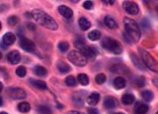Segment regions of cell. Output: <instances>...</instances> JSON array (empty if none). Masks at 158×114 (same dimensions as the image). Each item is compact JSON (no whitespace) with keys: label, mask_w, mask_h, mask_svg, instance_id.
I'll return each mask as SVG.
<instances>
[{"label":"cell","mask_w":158,"mask_h":114,"mask_svg":"<svg viewBox=\"0 0 158 114\" xmlns=\"http://www.w3.org/2000/svg\"><path fill=\"white\" fill-rule=\"evenodd\" d=\"M33 72L38 77H45L48 73L47 69L45 67H42V66H36V67H35Z\"/></svg>","instance_id":"obj_23"},{"label":"cell","mask_w":158,"mask_h":114,"mask_svg":"<svg viewBox=\"0 0 158 114\" xmlns=\"http://www.w3.org/2000/svg\"><path fill=\"white\" fill-rule=\"evenodd\" d=\"M18 111L21 112V113H28L30 110V105L27 102H22L18 104Z\"/></svg>","instance_id":"obj_25"},{"label":"cell","mask_w":158,"mask_h":114,"mask_svg":"<svg viewBox=\"0 0 158 114\" xmlns=\"http://www.w3.org/2000/svg\"><path fill=\"white\" fill-rule=\"evenodd\" d=\"M7 60L10 64H17L20 61V54L18 51H12L8 53Z\"/></svg>","instance_id":"obj_12"},{"label":"cell","mask_w":158,"mask_h":114,"mask_svg":"<svg viewBox=\"0 0 158 114\" xmlns=\"http://www.w3.org/2000/svg\"><path fill=\"white\" fill-rule=\"evenodd\" d=\"M77 80L82 85H87L89 84V77L85 74H80L77 77Z\"/></svg>","instance_id":"obj_27"},{"label":"cell","mask_w":158,"mask_h":114,"mask_svg":"<svg viewBox=\"0 0 158 114\" xmlns=\"http://www.w3.org/2000/svg\"><path fill=\"white\" fill-rule=\"evenodd\" d=\"M9 96L13 100H22L26 97V90L20 88H11L7 90Z\"/></svg>","instance_id":"obj_7"},{"label":"cell","mask_w":158,"mask_h":114,"mask_svg":"<svg viewBox=\"0 0 158 114\" xmlns=\"http://www.w3.org/2000/svg\"><path fill=\"white\" fill-rule=\"evenodd\" d=\"M109 114H125V113H120V112H119V113H116V112H113V113H110Z\"/></svg>","instance_id":"obj_43"},{"label":"cell","mask_w":158,"mask_h":114,"mask_svg":"<svg viewBox=\"0 0 158 114\" xmlns=\"http://www.w3.org/2000/svg\"><path fill=\"white\" fill-rule=\"evenodd\" d=\"M30 82L33 86H34L35 88H36L40 89V90H46L47 89L46 83H45V82H43V81L36 80H33V79H30Z\"/></svg>","instance_id":"obj_19"},{"label":"cell","mask_w":158,"mask_h":114,"mask_svg":"<svg viewBox=\"0 0 158 114\" xmlns=\"http://www.w3.org/2000/svg\"><path fill=\"white\" fill-rule=\"evenodd\" d=\"M123 7L125 10V11L129 14L135 15V14H138L139 11L138 5L134 2L125 1L123 3Z\"/></svg>","instance_id":"obj_8"},{"label":"cell","mask_w":158,"mask_h":114,"mask_svg":"<svg viewBox=\"0 0 158 114\" xmlns=\"http://www.w3.org/2000/svg\"><path fill=\"white\" fill-rule=\"evenodd\" d=\"M101 45L103 49H106L115 54H120L123 51L121 44L118 41L112 38H109V37L104 38L102 41Z\"/></svg>","instance_id":"obj_5"},{"label":"cell","mask_w":158,"mask_h":114,"mask_svg":"<svg viewBox=\"0 0 158 114\" xmlns=\"http://www.w3.org/2000/svg\"><path fill=\"white\" fill-rule=\"evenodd\" d=\"M2 105V99L1 97H0V106H1Z\"/></svg>","instance_id":"obj_44"},{"label":"cell","mask_w":158,"mask_h":114,"mask_svg":"<svg viewBox=\"0 0 158 114\" xmlns=\"http://www.w3.org/2000/svg\"><path fill=\"white\" fill-rule=\"evenodd\" d=\"M2 53L1 51H0V59H2Z\"/></svg>","instance_id":"obj_45"},{"label":"cell","mask_w":158,"mask_h":114,"mask_svg":"<svg viewBox=\"0 0 158 114\" xmlns=\"http://www.w3.org/2000/svg\"><path fill=\"white\" fill-rule=\"evenodd\" d=\"M18 22H19V19H18L17 16H10L7 20L8 24L11 26H15V25L18 23Z\"/></svg>","instance_id":"obj_34"},{"label":"cell","mask_w":158,"mask_h":114,"mask_svg":"<svg viewBox=\"0 0 158 114\" xmlns=\"http://www.w3.org/2000/svg\"><path fill=\"white\" fill-rule=\"evenodd\" d=\"M20 47L27 52H33L36 49L34 43L30 39L26 38H21L20 41Z\"/></svg>","instance_id":"obj_9"},{"label":"cell","mask_w":158,"mask_h":114,"mask_svg":"<svg viewBox=\"0 0 158 114\" xmlns=\"http://www.w3.org/2000/svg\"><path fill=\"white\" fill-rule=\"evenodd\" d=\"M101 37V33L99 30H93L88 33V38L93 41H98Z\"/></svg>","instance_id":"obj_24"},{"label":"cell","mask_w":158,"mask_h":114,"mask_svg":"<svg viewBox=\"0 0 158 114\" xmlns=\"http://www.w3.org/2000/svg\"><path fill=\"white\" fill-rule=\"evenodd\" d=\"M156 114H158V111L157 112V113H156Z\"/></svg>","instance_id":"obj_49"},{"label":"cell","mask_w":158,"mask_h":114,"mask_svg":"<svg viewBox=\"0 0 158 114\" xmlns=\"http://www.w3.org/2000/svg\"><path fill=\"white\" fill-rule=\"evenodd\" d=\"M113 86L117 90H120L125 88L126 80L122 77H118L113 80Z\"/></svg>","instance_id":"obj_15"},{"label":"cell","mask_w":158,"mask_h":114,"mask_svg":"<svg viewBox=\"0 0 158 114\" xmlns=\"http://www.w3.org/2000/svg\"><path fill=\"white\" fill-rule=\"evenodd\" d=\"M2 89H3V85H2V82H0V92H2Z\"/></svg>","instance_id":"obj_41"},{"label":"cell","mask_w":158,"mask_h":114,"mask_svg":"<svg viewBox=\"0 0 158 114\" xmlns=\"http://www.w3.org/2000/svg\"><path fill=\"white\" fill-rule=\"evenodd\" d=\"M100 100V94L97 92H93L92 94L89 95L87 99V102L90 105H95Z\"/></svg>","instance_id":"obj_14"},{"label":"cell","mask_w":158,"mask_h":114,"mask_svg":"<svg viewBox=\"0 0 158 114\" xmlns=\"http://www.w3.org/2000/svg\"><path fill=\"white\" fill-rule=\"evenodd\" d=\"M58 10H59V13L64 18H65L66 19H71L72 16H73V11H72V10L65 5L59 6V8H58Z\"/></svg>","instance_id":"obj_11"},{"label":"cell","mask_w":158,"mask_h":114,"mask_svg":"<svg viewBox=\"0 0 158 114\" xmlns=\"http://www.w3.org/2000/svg\"><path fill=\"white\" fill-rule=\"evenodd\" d=\"M87 113H88V114H99V111L96 108H90L87 110Z\"/></svg>","instance_id":"obj_37"},{"label":"cell","mask_w":158,"mask_h":114,"mask_svg":"<svg viewBox=\"0 0 158 114\" xmlns=\"http://www.w3.org/2000/svg\"><path fill=\"white\" fill-rule=\"evenodd\" d=\"M28 28L30 29V30H35V29H36V26L33 23H28Z\"/></svg>","instance_id":"obj_38"},{"label":"cell","mask_w":158,"mask_h":114,"mask_svg":"<svg viewBox=\"0 0 158 114\" xmlns=\"http://www.w3.org/2000/svg\"><path fill=\"white\" fill-rule=\"evenodd\" d=\"M1 29H2V24L1 22H0V30H1Z\"/></svg>","instance_id":"obj_47"},{"label":"cell","mask_w":158,"mask_h":114,"mask_svg":"<svg viewBox=\"0 0 158 114\" xmlns=\"http://www.w3.org/2000/svg\"><path fill=\"white\" fill-rule=\"evenodd\" d=\"M16 38L15 36L12 33H7L4 35L3 38H2V42L6 45H12L15 42Z\"/></svg>","instance_id":"obj_13"},{"label":"cell","mask_w":158,"mask_h":114,"mask_svg":"<svg viewBox=\"0 0 158 114\" xmlns=\"http://www.w3.org/2000/svg\"><path fill=\"white\" fill-rule=\"evenodd\" d=\"M83 7H84L85 9L88 10L93 9V2L90 1V0H87V1H85L84 4H83Z\"/></svg>","instance_id":"obj_36"},{"label":"cell","mask_w":158,"mask_h":114,"mask_svg":"<svg viewBox=\"0 0 158 114\" xmlns=\"http://www.w3.org/2000/svg\"><path fill=\"white\" fill-rule=\"evenodd\" d=\"M31 16L37 23L41 25L49 30H56L58 28V25L55 20L49 14L41 10H34L31 12Z\"/></svg>","instance_id":"obj_1"},{"label":"cell","mask_w":158,"mask_h":114,"mask_svg":"<svg viewBox=\"0 0 158 114\" xmlns=\"http://www.w3.org/2000/svg\"><path fill=\"white\" fill-rule=\"evenodd\" d=\"M69 1H71L72 2H74V3H77L78 2H80V0H69Z\"/></svg>","instance_id":"obj_42"},{"label":"cell","mask_w":158,"mask_h":114,"mask_svg":"<svg viewBox=\"0 0 158 114\" xmlns=\"http://www.w3.org/2000/svg\"><path fill=\"white\" fill-rule=\"evenodd\" d=\"M141 26L143 28L144 30H149V29H150L151 28V26H150V22L148 20V19H147V18H144L142 20V22H141Z\"/></svg>","instance_id":"obj_35"},{"label":"cell","mask_w":158,"mask_h":114,"mask_svg":"<svg viewBox=\"0 0 158 114\" xmlns=\"http://www.w3.org/2000/svg\"><path fill=\"white\" fill-rule=\"evenodd\" d=\"M57 69L61 74H66L71 70V67L65 62L60 61L57 64Z\"/></svg>","instance_id":"obj_20"},{"label":"cell","mask_w":158,"mask_h":114,"mask_svg":"<svg viewBox=\"0 0 158 114\" xmlns=\"http://www.w3.org/2000/svg\"><path fill=\"white\" fill-rule=\"evenodd\" d=\"M38 111L40 114H51V111L49 108L45 105H41L38 108Z\"/></svg>","instance_id":"obj_32"},{"label":"cell","mask_w":158,"mask_h":114,"mask_svg":"<svg viewBox=\"0 0 158 114\" xmlns=\"http://www.w3.org/2000/svg\"><path fill=\"white\" fill-rule=\"evenodd\" d=\"M108 1H109V3L110 4V5H113V3H114V2H115V0H108Z\"/></svg>","instance_id":"obj_40"},{"label":"cell","mask_w":158,"mask_h":114,"mask_svg":"<svg viewBox=\"0 0 158 114\" xmlns=\"http://www.w3.org/2000/svg\"><path fill=\"white\" fill-rule=\"evenodd\" d=\"M138 50L141 59H142V61L144 62L145 65L152 71L158 73V62L156 61L155 58L148 51L142 49V48H139Z\"/></svg>","instance_id":"obj_4"},{"label":"cell","mask_w":158,"mask_h":114,"mask_svg":"<svg viewBox=\"0 0 158 114\" xmlns=\"http://www.w3.org/2000/svg\"><path fill=\"white\" fill-rule=\"evenodd\" d=\"M65 83L69 87H74L77 85V80L73 76H68L65 80Z\"/></svg>","instance_id":"obj_28"},{"label":"cell","mask_w":158,"mask_h":114,"mask_svg":"<svg viewBox=\"0 0 158 114\" xmlns=\"http://www.w3.org/2000/svg\"><path fill=\"white\" fill-rule=\"evenodd\" d=\"M16 74L17 75L20 77H24L27 74L26 68L23 67V66H20L19 67L17 68L16 69Z\"/></svg>","instance_id":"obj_29"},{"label":"cell","mask_w":158,"mask_h":114,"mask_svg":"<svg viewBox=\"0 0 158 114\" xmlns=\"http://www.w3.org/2000/svg\"><path fill=\"white\" fill-rule=\"evenodd\" d=\"M125 33L129 36L133 43H137L140 39L141 32L140 28L135 20L128 18H125L124 19Z\"/></svg>","instance_id":"obj_2"},{"label":"cell","mask_w":158,"mask_h":114,"mask_svg":"<svg viewBox=\"0 0 158 114\" xmlns=\"http://www.w3.org/2000/svg\"><path fill=\"white\" fill-rule=\"evenodd\" d=\"M131 57H132V60L133 63H134V65L136 66V67L138 68L139 69L144 71V66L143 65V64L141 62L140 59H139L136 55L134 54V53H131Z\"/></svg>","instance_id":"obj_22"},{"label":"cell","mask_w":158,"mask_h":114,"mask_svg":"<svg viewBox=\"0 0 158 114\" xmlns=\"http://www.w3.org/2000/svg\"><path fill=\"white\" fill-rule=\"evenodd\" d=\"M79 26H80V28H81V30L86 31L90 28L91 23L87 19V18H85V17H82L80 18V20H79Z\"/></svg>","instance_id":"obj_18"},{"label":"cell","mask_w":158,"mask_h":114,"mask_svg":"<svg viewBox=\"0 0 158 114\" xmlns=\"http://www.w3.org/2000/svg\"><path fill=\"white\" fill-rule=\"evenodd\" d=\"M157 1H158V0H157Z\"/></svg>","instance_id":"obj_50"},{"label":"cell","mask_w":158,"mask_h":114,"mask_svg":"<svg viewBox=\"0 0 158 114\" xmlns=\"http://www.w3.org/2000/svg\"><path fill=\"white\" fill-rule=\"evenodd\" d=\"M0 114H8V113H6V112H2V113H0Z\"/></svg>","instance_id":"obj_46"},{"label":"cell","mask_w":158,"mask_h":114,"mask_svg":"<svg viewBox=\"0 0 158 114\" xmlns=\"http://www.w3.org/2000/svg\"><path fill=\"white\" fill-rule=\"evenodd\" d=\"M143 1H144V2H147V1H148V0H143Z\"/></svg>","instance_id":"obj_48"},{"label":"cell","mask_w":158,"mask_h":114,"mask_svg":"<svg viewBox=\"0 0 158 114\" xmlns=\"http://www.w3.org/2000/svg\"><path fill=\"white\" fill-rule=\"evenodd\" d=\"M67 114H85V113H82V112H80V111H69V112H68Z\"/></svg>","instance_id":"obj_39"},{"label":"cell","mask_w":158,"mask_h":114,"mask_svg":"<svg viewBox=\"0 0 158 114\" xmlns=\"http://www.w3.org/2000/svg\"><path fill=\"white\" fill-rule=\"evenodd\" d=\"M148 111V105L142 103H138L135 107V113L136 114H146Z\"/></svg>","instance_id":"obj_16"},{"label":"cell","mask_w":158,"mask_h":114,"mask_svg":"<svg viewBox=\"0 0 158 114\" xmlns=\"http://www.w3.org/2000/svg\"><path fill=\"white\" fill-rule=\"evenodd\" d=\"M136 85L139 88H143L146 85V79L144 77H139L136 80Z\"/></svg>","instance_id":"obj_33"},{"label":"cell","mask_w":158,"mask_h":114,"mask_svg":"<svg viewBox=\"0 0 158 114\" xmlns=\"http://www.w3.org/2000/svg\"><path fill=\"white\" fill-rule=\"evenodd\" d=\"M104 22H105V26L109 27L111 29H116L118 28V24L115 20L111 16L108 15L104 18Z\"/></svg>","instance_id":"obj_17"},{"label":"cell","mask_w":158,"mask_h":114,"mask_svg":"<svg viewBox=\"0 0 158 114\" xmlns=\"http://www.w3.org/2000/svg\"><path fill=\"white\" fill-rule=\"evenodd\" d=\"M105 81H106V76L103 73L97 74V76L95 77V82L98 85L103 84Z\"/></svg>","instance_id":"obj_30"},{"label":"cell","mask_w":158,"mask_h":114,"mask_svg":"<svg viewBox=\"0 0 158 114\" xmlns=\"http://www.w3.org/2000/svg\"><path fill=\"white\" fill-rule=\"evenodd\" d=\"M68 59L77 67H85L87 63V59L80 51H72L68 54Z\"/></svg>","instance_id":"obj_6"},{"label":"cell","mask_w":158,"mask_h":114,"mask_svg":"<svg viewBox=\"0 0 158 114\" xmlns=\"http://www.w3.org/2000/svg\"><path fill=\"white\" fill-rule=\"evenodd\" d=\"M121 100L124 105H131L134 102V96L131 93H126L122 96Z\"/></svg>","instance_id":"obj_21"},{"label":"cell","mask_w":158,"mask_h":114,"mask_svg":"<svg viewBox=\"0 0 158 114\" xmlns=\"http://www.w3.org/2000/svg\"><path fill=\"white\" fill-rule=\"evenodd\" d=\"M142 96L146 102H151L154 97V95L151 90H146L142 92Z\"/></svg>","instance_id":"obj_26"},{"label":"cell","mask_w":158,"mask_h":114,"mask_svg":"<svg viewBox=\"0 0 158 114\" xmlns=\"http://www.w3.org/2000/svg\"><path fill=\"white\" fill-rule=\"evenodd\" d=\"M69 45L67 42L66 41H62V42H60L59 43V45H58V48L60 50L61 52H66L67 51V50L69 49Z\"/></svg>","instance_id":"obj_31"},{"label":"cell","mask_w":158,"mask_h":114,"mask_svg":"<svg viewBox=\"0 0 158 114\" xmlns=\"http://www.w3.org/2000/svg\"><path fill=\"white\" fill-rule=\"evenodd\" d=\"M118 100L117 99L112 96H107L105 97L103 101V105L105 108L108 109H113L118 106Z\"/></svg>","instance_id":"obj_10"},{"label":"cell","mask_w":158,"mask_h":114,"mask_svg":"<svg viewBox=\"0 0 158 114\" xmlns=\"http://www.w3.org/2000/svg\"><path fill=\"white\" fill-rule=\"evenodd\" d=\"M74 45L87 59L94 60L96 58L97 55V50L95 47L87 45L86 43L84 41V38L77 39L74 42Z\"/></svg>","instance_id":"obj_3"}]
</instances>
